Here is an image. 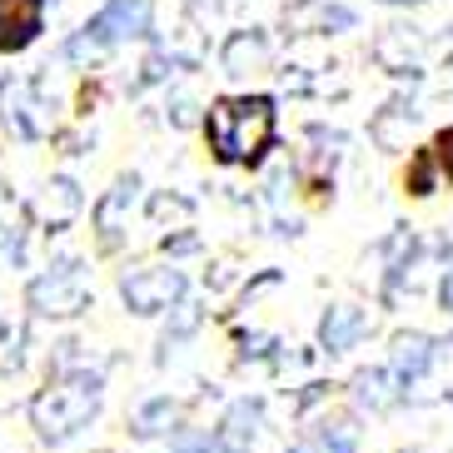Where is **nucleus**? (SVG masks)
I'll list each match as a JSON object with an SVG mask.
<instances>
[{"label": "nucleus", "instance_id": "obj_1", "mask_svg": "<svg viewBox=\"0 0 453 453\" xmlns=\"http://www.w3.org/2000/svg\"><path fill=\"white\" fill-rule=\"evenodd\" d=\"M280 110L269 95H219L204 115V140L219 165H259L274 150Z\"/></svg>", "mask_w": 453, "mask_h": 453}, {"label": "nucleus", "instance_id": "obj_2", "mask_svg": "<svg viewBox=\"0 0 453 453\" xmlns=\"http://www.w3.org/2000/svg\"><path fill=\"white\" fill-rule=\"evenodd\" d=\"M100 399H105L100 373L70 369L30 399V424H35L41 443H65V439H75L81 428H90V418L100 413Z\"/></svg>", "mask_w": 453, "mask_h": 453}, {"label": "nucleus", "instance_id": "obj_3", "mask_svg": "<svg viewBox=\"0 0 453 453\" xmlns=\"http://www.w3.org/2000/svg\"><path fill=\"white\" fill-rule=\"evenodd\" d=\"M145 30H150V5L145 0H105V5L65 41L60 55H65V60H85V55H100V50H110V45H125V41H134V35H145Z\"/></svg>", "mask_w": 453, "mask_h": 453}, {"label": "nucleus", "instance_id": "obj_4", "mask_svg": "<svg viewBox=\"0 0 453 453\" xmlns=\"http://www.w3.org/2000/svg\"><path fill=\"white\" fill-rule=\"evenodd\" d=\"M26 299L41 319H75L81 309H90V280L75 259H65V265L45 269L41 280H30Z\"/></svg>", "mask_w": 453, "mask_h": 453}, {"label": "nucleus", "instance_id": "obj_5", "mask_svg": "<svg viewBox=\"0 0 453 453\" xmlns=\"http://www.w3.org/2000/svg\"><path fill=\"white\" fill-rule=\"evenodd\" d=\"M189 289V280L180 269H125L120 274V299L130 304V314H160V309L180 304Z\"/></svg>", "mask_w": 453, "mask_h": 453}, {"label": "nucleus", "instance_id": "obj_6", "mask_svg": "<svg viewBox=\"0 0 453 453\" xmlns=\"http://www.w3.org/2000/svg\"><path fill=\"white\" fill-rule=\"evenodd\" d=\"M0 120H5V130H11L15 140H41V134H50L45 105L35 100V90L20 85V81L0 85Z\"/></svg>", "mask_w": 453, "mask_h": 453}, {"label": "nucleus", "instance_id": "obj_7", "mask_svg": "<svg viewBox=\"0 0 453 453\" xmlns=\"http://www.w3.org/2000/svg\"><path fill=\"white\" fill-rule=\"evenodd\" d=\"M50 0H0V55H15L41 41Z\"/></svg>", "mask_w": 453, "mask_h": 453}, {"label": "nucleus", "instance_id": "obj_8", "mask_svg": "<svg viewBox=\"0 0 453 453\" xmlns=\"http://www.w3.org/2000/svg\"><path fill=\"white\" fill-rule=\"evenodd\" d=\"M134 200H140V180H134V174H120L115 189H105V200L95 204V229H100V244H105V250L120 244V234H125L120 219L134 210Z\"/></svg>", "mask_w": 453, "mask_h": 453}, {"label": "nucleus", "instance_id": "obj_9", "mask_svg": "<svg viewBox=\"0 0 453 453\" xmlns=\"http://www.w3.org/2000/svg\"><path fill=\"white\" fill-rule=\"evenodd\" d=\"M364 329H369V314L354 304H334L329 314H324L319 324V344L329 349V354H344V349H354L364 339Z\"/></svg>", "mask_w": 453, "mask_h": 453}, {"label": "nucleus", "instance_id": "obj_10", "mask_svg": "<svg viewBox=\"0 0 453 453\" xmlns=\"http://www.w3.org/2000/svg\"><path fill=\"white\" fill-rule=\"evenodd\" d=\"M434 339L428 334H399L394 339V359H388V373L399 379V384H409V379H418V373L434 364Z\"/></svg>", "mask_w": 453, "mask_h": 453}, {"label": "nucleus", "instance_id": "obj_11", "mask_svg": "<svg viewBox=\"0 0 453 453\" xmlns=\"http://www.w3.org/2000/svg\"><path fill=\"white\" fill-rule=\"evenodd\" d=\"M81 204L85 200H81V185H75V180H65V174H60V180H50V185H45V229H50V234H60V229L81 214Z\"/></svg>", "mask_w": 453, "mask_h": 453}, {"label": "nucleus", "instance_id": "obj_12", "mask_svg": "<svg viewBox=\"0 0 453 453\" xmlns=\"http://www.w3.org/2000/svg\"><path fill=\"white\" fill-rule=\"evenodd\" d=\"M259 424H265V409H259L254 399H240L234 409H229L225 434H219V439H225L229 449H250V443L259 439Z\"/></svg>", "mask_w": 453, "mask_h": 453}, {"label": "nucleus", "instance_id": "obj_13", "mask_svg": "<svg viewBox=\"0 0 453 453\" xmlns=\"http://www.w3.org/2000/svg\"><path fill=\"white\" fill-rule=\"evenodd\" d=\"M399 379H394V373L388 369H369V373H359V379H354V394H359V403L364 409H373V413H384V409H394V403H399Z\"/></svg>", "mask_w": 453, "mask_h": 453}, {"label": "nucleus", "instance_id": "obj_14", "mask_svg": "<svg viewBox=\"0 0 453 453\" xmlns=\"http://www.w3.org/2000/svg\"><path fill=\"white\" fill-rule=\"evenodd\" d=\"M174 418H180V403L174 399H150L145 409L134 413V434L140 439H160V434H170Z\"/></svg>", "mask_w": 453, "mask_h": 453}, {"label": "nucleus", "instance_id": "obj_15", "mask_svg": "<svg viewBox=\"0 0 453 453\" xmlns=\"http://www.w3.org/2000/svg\"><path fill=\"white\" fill-rule=\"evenodd\" d=\"M319 443H324V453H354L359 449V428H354L349 413H329L319 424Z\"/></svg>", "mask_w": 453, "mask_h": 453}, {"label": "nucleus", "instance_id": "obj_16", "mask_svg": "<svg viewBox=\"0 0 453 453\" xmlns=\"http://www.w3.org/2000/svg\"><path fill=\"white\" fill-rule=\"evenodd\" d=\"M20 234H26V214H20V200L0 185V250H20Z\"/></svg>", "mask_w": 453, "mask_h": 453}, {"label": "nucleus", "instance_id": "obj_17", "mask_svg": "<svg viewBox=\"0 0 453 453\" xmlns=\"http://www.w3.org/2000/svg\"><path fill=\"white\" fill-rule=\"evenodd\" d=\"M244 60H250V65H265V41H259V35H234V41H229L225 70L229 75H244Z\"/></svg>", "mask_w": 453, "mask_h": 453}, {"label": "nucleus", "instance_id": "obj_18", "mask_svg": "<svg viewBox=\"0 0 453 453\" xmlns=\"http://www.w3.org/2000/svg\"><path fill=\"white\" fill-rule=\"evenodd\" d=\"M434 155L428 150H418L413 155V165H409V195H434Z\"/></svg>", "mask_w": 453, "mask_h": 453}, {"label": "nucleus", "instance_id": "obj_19", "mask_svg": "<svg viewBox=\"0 0 453 453\" xmlns=\"http://www.w3.org/2000/svg\"><path fill=\"white\" fill-rule=\"evenodd\" d=\"M428 155H434V170H439V174H449V180H453V125H449V130H439V134H434V145H428Z\"/></svg>", "mask_w": 453, "mask_h": 453}, {"label": "nucleus", "instance_id": "obj_20", "mask_svg": "<svg viewBox=\"0 0 453 453\" xmlns=\"http://www.w3.org/2000/svg\"><path fill=\"white\" fill-rule=\"evenodd\" d=\"M20 344H26L20 329H0V373H11L20 364Z\"/></svg>", "mask_w": 453, "mask_h": 453}, {"label": "nucleus", "instance_id": "obj_21", "mask_svg": "<svg viewBox=\"0 0 453 453\" xmlns=\"http://www.w3.org/2000/svg\"><path fill=\"white\" fill-rule=\"evenodd\" d=\"M180 453H234L219 434H195V439H180Z\"/></svg>", "mask_w": 453, "mask_h": 453}, {"label": "nucleus", "instance_id": "obj_22", "mask_svg": "<svg viewBox=\"0 0 453 453\" xmlns=\"http://www.w3.org/2000/svg\"><path fill=\"white\" fill-rule=\"evenodd\" d=\"M439 304H443V309H449V314H453V269H449V280L439 284Z\"/></svg>", "mask_w": 453, "mask_h": 453}, {"label": "nucleus", "instance_id": "obj_23", "mask_svg": "<svg viewBox=\"0 0 453 453\" xmlns=\"http://www.w3.org/2000/svg\"><path fill=\"white\" fill-rule=\"evenodd\" d=\"M379 5H418V0H379Z\"/></svg>", "mask_w": 453, "mask_h": 453}]
</instances>
